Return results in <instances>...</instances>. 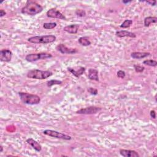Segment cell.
<instances>
[{
	"instance_id": "31",
	"label": "cell",
	"mask_w": 157,
	"mask_h": 157,
	"mask_svg": "<svg viewBox=\"0 0 157 157\" xmlns=\"http://www.w3.org/2000/svg\"><path fill=\"white\" fill-rule=\"evenodd\" d=\"M132 2L131 1H122V3H123V4H128V3H131Z\"/></svg>"
},
{
	"instance_id": "3",
	"label": "cell",
	"mask_w": 157,
	"mask_h": 157,
	"mask_svg": "<svg viewBox=\"0 0 157 157\" xmlns=\"http://www.w3.org/2000/svg\"><path fill=\"white\" fill-rule=\"evenodd\" d=\"M57 39V37L52 35H43V36H35L30 37L28 39V41L30 43L35 44H49L55 42Z\"/></svg>"
},
{
	"instance_id": "11",
	"label": "cell",
	"mask_w": 157,
	"mask_h": 157,
	"mask_svg": "<svg viewBox=\"0 0 157 157\" xmlns=\"http://www.w3.org/2000/svg\"><path fill=\"white\" fill-rule=\"evenodd\" d=\"M68 71L69 72H70L74 76H75L77 78H78L79 77H81L82 75L84 74V73L86 72V68L84 67H79L77 69H75L74 68H71V67H68L67 68Z\"/></svg>"
},
{
	"instance_id": "1",
	"label": "cell",
	"mask_w": 157,
	"mask_h": 157,
	"mask_svg": "<svg viewBox=\"0 0 157 157\" xmlns=\"http://www.w3.org/2000/svg\"><path fill=\"white\" fill-rule=\"evenodd\" d=\"M43 11V7L38 4L36 2L31 1L28 0L26 2V4L24 8H22L21 10V13L23 14L30 16H35Z\"/></svg>"
},
{
	"instance_id": "5",
	"label": "cell",
	"mask_w": 157,
	"mask_h": 157,
	"mask_svg": "<svg viewBox=\"0 0 157 157\" xmlns=\"http://www.w3.org/2000/svg\"><path fill=\"white\" fill-rule=\"evenodd\" d=\"M52 55L50 53L47 52H41L36 53H30L25 57V60L28 62H35L38 60H46L48 58H52Z\"/></svg>"
},
{
	"instance_id": "8",
	"label": "cell",
	"mask_w": 157,
	"mask_h": 157,
	"mask_svg": "<svg viewBox=\"0 0 157 157\" xmlns=\"http://www.w3.org/2000/svg\"><path fill=\"white\" fill-rule=\"evenodd\" d=\"M46 16L47 17L52 19H58L60 20H66V17L58 10L55 8L50 9L46 13Z\"/></svg>"
},
{
	"instance_id": "25",
	"label": "cell",
	"mask_w": 157,
	"mask_h": 157,
	"mask_svg": "<svg viewBox=\"0 0 157 157\" xmlns=\"http://www.w3.org/2000/svg\"><path fill=\"white\" fill-rule=\"evenodd\" d=\"M133 67H134V71L137 73H141L145 70V67L142 66H139V65H137V64H134L133 66Z\"/></svg>"
},
{
	"instance_id": "22",
	"label": "cell",
	"mask_w": 157,
	"mask_h": 157,
	"mask_svg": "<svg viewBox=\"0 0 157 157\" xmlns=\"http://www.w3.org/2000/svg\"><path fill=\"white\" fill-rule=\"evenodd\" d=\"M143 64L148 66L156 67L157 66V61L154 60H145L143 61Z\"/></svg>"
},
{
	"instance_id": "23",
	"label": "cell",
	"mask_w": 157,
	"mask_h": 157,
	"mask_svg": "<svg viewBox=\"0 0 157 157\" xmlns=\"http://www.w3.org/2000/svg\"><path fill=\"white\" fill-rule=\"evenodd\" d=\"M133 24V20H125L120 26L122 28H128L131 27V25Z\"/></svg>"
},
{
	"instance_id": "14",
	"label": "cell",
	"mask_w": 157,
	"mask_h": 157,
	"mask_svg": "<svg viewBox=\"0 0 157 157\" xmlns=\"http://www.w3.org/2000/svg\"><path fill=\"white\" fill-rule=\"evenodd\" d=\"M88 77L91 81H99L100 78H99V75H98V71L97 69L90 68L89 69Z\"/></svg>"
},
{
	"instance_id": "32",
	"label": "cell",
	"mask_w": 157,
	"mask_h": 157,
	"mask_svg": "<svg viewBox=\"0 0 157 157\" xmlns=\"http://www.w3.org/2000/svg\"><path fill=\"white\" fill-rule=\"evenodd\" d=\"M3 152V147L2 145L0 146V152L2 153Z\"/></svg>"
},
{
	"instance_id": "24",
	"label": "cell",
	"mask_w": 157,
	"mask_h": 157,
	"mask_svg": "<svg viewBox=\"0 0 157 157\" xmlns=\"http://www.w3.org/2000/svg\"><path fill=\"white\" fill-rule=\"evenodd\" d=\"M75 14L80 17H84L86 16V12L83 9H77L75 12Z\"/></svg>"
},
{
	"instance_id": "4",
	"label": "cell",
	"mask_w": 157,
	"mask_h": 157,
	"mask_svg": "<svg viewBox=\"0 0 157 157\" xmlns=\"http://www.w3.org/2000/svg\"><path fill=\"white\" fill-rule=\"evenodd\" d=\"M53 75L52 72L50 71H42L39 69H32L28 72L27 77L32 79L44 80L51 77Z\"/></svg>"
},
{
	"instance_id": "6",
	"label": "cell",
	"mask_w": 157,
	"mask_h": 157,
	"mask_svg": "<svg viewBox=\"0 0 157 157\" xmlns=\"http://www.w3.org/2000/svg\"><path fill=\"white\" fill-rule=\"evenodd\" d=\"M43 134L50 136L52 137H55L57 139H63V140H66V141H70L71 140L72 137L71 136L67 135L66 134L58 132L57 131L54 130H46L43 131Z\"/></svg>"
},
{
	"instance_id": "18",
	"label": "cell",
	"mask_w": 157,
	"mask_h": 157,
	"mask_svg": "<svg viewBox=\"0 0 157 157\" xmlns=\"http://www.w3.org/2000/svg\"><path fill=\"white\" fill-rule=\"evenodd\" d=\"M157 22L156 17H147L144 20V25L145 27H148L152 24H156Z\"/></svg>"
},
{
	"instance_id": "16",
	"label": "cell",
	"mask_w": 157,
	"mask_h": 157,
	"mask_svg": "<svg viewBox=\"0 0 157 157\" xmlns=\"http://www.w3.org/2000/svg\"><path fill=\"white\" fill-rule=\"evenodd\" d=\"M26 142L30 144L36 151L41 152L42 150V146L41 145L37 142L36 140L33 139V138H28L27 139Z\"/></svg>"
},
{
	"instance_id": "17",
	"label": "cell",
	"mask_w": 157,
	"mask_h": 157,
	"mask_svg": "<svg viewBox=\"0 0 157 157\" xmlns=\"http://www.w3.org/2000/svg\"><path fill=\"white\" fill-rule=\"evenodd\" d=\"M150 55L149 52H132L131 53V57L133 59H142L144 58H146L148 57Z\"/></svg>"
},
{
	"instance_id": "30",
	"label": "cell",
	"mask_w": 157,
	"mask_h": 157,
	"mask_svg": "<svg viewBox=\"0 0 157 157\" xmlns=\"http://www.w3.org/2000/svg\"><path fill=\"white\" fill-rule=\"evenodd\" d=\"M6 15V13L3 9L0 10V17H3V16Z\"/></svg>"
},
{
	"instance_id": "7",
	"label": "cell",
	"mask_w": 157,
	"mask_h": 157,
	"mask_svg": "<svg viewBox=\"0 0 157 157\" xmlns=\"http://www.w3.org/2000/svg\"><path fill=\"white\" fill-rule=\"evenodd\" d=\"M102 109L100 107L97 106H89L85 108H82L79 110L76 111V113L78 114H84V115H91V114H96L100 111H101Z\"/></svg>"
},
{
	"instance_id": "13",
	"label": "cell",
	"mask_w": 157,
	"mask_h": 157,
	"mask_svg": "<svg viewBox=\"0 0 157 157\" xmlns=\"http://www.w3.org/2000/svg\"><path fill=\"white\" fill-rule=\"evenodd\" d=\"M115 35L119 38H136V35L133 32L128 31L126 30H121L117 31L115 33Z\"/></svg>"
},
{
	"instance_id": "2",
	"label": "cell",
	"mask_w": 157,
	"mask_h": 157,
	"mask_svg": "<svg viewBox=\"0 0 157 157\" xmlns=\"http://www.w3.org/2000/svg\"><path fill=\"white\" fill-rule=\"evenodd\" d=\"M20 99L22 103L29 105H36L41 103V98L34 94H31L27 92H19Z\"/></svg>"
},
{
	"instance_id": "19",
	"label": "cell",
	"mask_w": 157,
	"mask_h": 157,
	"mask_svg": "<svg viewBox=\"0 0 157 157\" xmlns=\"http://www.w3.org/2000/svg\"><path fill=\"white\" fill-rule=\"evenodd\" d=\"M78 42L82 46L84 47H87L91 45L92 42L89 39V38L88 36H83L81 37L78 39Z\"/></svg>"
},
{
	"instance_id": "26",
	"label": "cell",
	"mask_w": 157,
	"mask_h": 157,
	"mask_svg": "<svg viewBox=\"0 0 157 157\" xmlns=\"http://www.w3.org/2000/svg\"><path fill=\"white\" fill-rule=\"evenodd\" d=\"M88 92L92 95H97L98 93V91L97 89L93 88V87H90L88 89Z\"/></svg>"
},
{
	"instance_id": "9",
	"label": "cell",
	"mask_w": 157,
	"mask_h": 157,
	"mask_svg": "<svg viewBox=\"0 0 157 157\" xmlns=\"http://www.w3.org/2000/svg\"><path fill=\"white\" fill-rule=\"evenodd\" d=\"M57 50L63 54H75L78 52L76 49L68 48L63 44H60L56 47Z\"/></svg>"
},
{
	"instance_id": "29",
	"label": "cell",
	"mask_w": 157,
	"mask_h": 157,
	"mask_svg": "<svg viewBox=\"0 0 157 157\" xmlns=\"http://www.w3.org/2000/svg\"><path fill=\"white\" fill-rule=\"evenodd\" d=\"M150 117L153 119H156V112L154 110H152L150 112Z\"/></svg>"
},
{
	"instance_id": "27",
	"label": "cell",
	"mask_w": 157,
	"mask_h": 157,
	"mask_svg": "<svg viewBox=\"0 0 157 157\" xmlns=\"http://www.w3.org/2000/svg\"><path fill=\"white\" fill-rule=\"evenodd\" d=\"M117 75L119 78H124L126 76V73L124 71L122 70H119L117 72Z\"/></svg>"
},
{
	"instance_id": "12",
	"label": "cell",
	"mask_w": 157,
	"mask_h": 157,
	"mask_svg": "<svg viewBox=\"0 0 157 157\" xmlns=\"http://www.w3.org/2000/svg\"><path fill=\"white\" fill-rule=\"evenodd\" d=\"M119 153L123 157H139V153L135 150L120 149Z\"/></svg>"
},
{
	"instance_id": "15",
	"label": "cell",
	"mask_w": 157,
	"mask_h": 157,
	"mask_svg": "<svg viewBox=\"0 0 157 157\" xmlns=\"http://www.w3.org/2000/svg\"><path fill=\"white\" fill-rule=\"evenodd\" d=\"M79 25L78 24H72L64 27L63 30L70 34H76L79 29Z\"/></svg>"
},
{
	"instance_id": "10",
	"label": "cell",
	"mask_w": 157,
	"mask_h": 157,
	"mask_svg": "<svg viewBox=\"0 0 157 157\" xmlns=\"http://www.w3.org/2000/svg\"><path fill=\"white\" fill-rule=\"evenodd\" d=\"M13 58V52L9 49H3L0 51V60L2 62H10Z\"/></svg>"
},
{
	"instance_id": "20",
	"label": "cell",
	"mask_w": 157,
	"mask_h": 157,
	"mask_svg": "<svg viewBox=\"0 0 157 157\" xmlns=\"http://www.w3.org/2000/svg\"><path fill=\"white\" fill-rule=\"evenodd\" d=\"M57 26V24L55 22H50V23H44L43 24V27L46 30H52L55 28Z\"/></svg>"
},
{
	"instance_id": "28",
	"label": "cell",
	"mask_w": 157,
	"mask_h": 157,
	"mask_svg": "<svg viewBox=\"0 0 157 157\" xmlns=\"http://www.w3.org/2000/svg\"><path fill=\"white\" fill-rule=\"evenodd\" d=\"M144 2H145L146 3L152 6H155L156 5V1H155V0H150V1H145Z\"/></svg>"
},
{
	"instance_id": "21",
	"label": "cell",
	"mask_w": 157,
	"mask_h": 157,
	"mask_svg": "<svg viewBox=\"0 0 157 157\" xmlns=\"http://www.w3.org/2000/svg\"><path fill=\"white\" fill-rule=\"evenodd\" d=\"M61 84H62V81L57 80V79H52L47 82V86L48 87H51L56 85H61Z\"/></svg>"
}]
</instances>
